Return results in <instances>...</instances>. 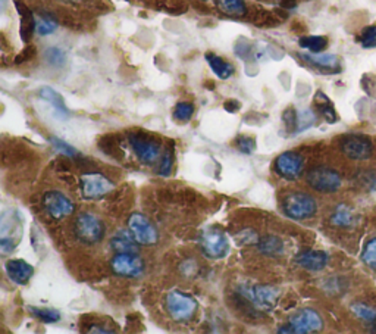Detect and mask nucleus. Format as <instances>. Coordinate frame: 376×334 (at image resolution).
<instances>
[{
	"mask_svg": "<svg viewBox=\"0 0 376 334\" xmlns=\"http://www.w3.org/2000/svg\"><path fill=\"white\" fill-rule=\"evenodd\" d=\"M282 211L291 219H307L318 211V203L313 197L303 192L288 193L282 201Z\"/></svg>",
	"mask_w": 376,
	"mask_h": 334,
	"instance_id": "obj_1",
	"label": "nucleus"
},
{
	"mask_svg": "<svg viewBox=\"0 0 376 334\" xmlns=\"http://www.w3.org/2000/svg\"><path fill=\"white\" fill-rule=\"evenodd\" d=\"M165 306L172 319L178 321V323H185V321H190L194 317L197 311V301L191 294L172 290L166 294Z\"/></svg>",
	"mask_w": 376,
	"mask_h": 334,
	"instance_id": "obj_2",
	"label": "nucleus"
},
{
	"mask_svg": "<svg viewBox=\"0 0 376 334\" xmlns=\"http://www.w3.org/2000/svg\"><path fill=\"white\" fill-rule=\"evenodd\" d=\"M106 227L103 221L93 214H80L75 219L74 233L77 239L85 244H96L102 242Z\"/></svg>",
	"mask_w": 376,
	"mask_h": 334,
	"instance_id": "obj_3",
	"label": "nucleus"
},
{
	"mask_svg": "<svg viewBox=\"0 0 376 334\" xmlns=\"http://www.w3.org/2000/svg\"><path fill=\"white\" fill-rule=\"evenodd\" d=\"M323 328V319L318 311L311 308L300 309L288 319V324L280 328V333H313Z\"/></svg>",
	"mask_w": 376,
	"mask_h": 334,
	"instance_id": "obj_4",
	"label": "nucleus"
},
{
	"mask_svg": "<svg viewBox=\"0 0 376 334\" xmlns=\"http://www.w3.org/2000/svg\"><path fill=\"white\" fill-rule=\"evenodd\" d=\"M306 180L313 190L321 193H334L341 187L340 174L327 167H318L310 169L307 172Z\"/></svg>",
	"mask_w": 376,
	"mask_h": 334,
	"instance_id": "obj_5",
	"label": "nucleus"
},
{
	"mask_svg": "<svg viewBox=\"0 0 376 334\" xmlns=\"http://www.w3.org/2000/svg\"><path fill=\"white\" fill-rule=\"evenodd\" d=\"M240 294L262 311H271L277 305L280 292L277 287L268 286V284H256V286H243L240 289Z\"/></svg>",
	"mask_w": 376,
	"mask_h": 334,
	"instance_id": "obj_6",
	"label": "nucleus"
},
{
	"mask_svg": "<svg viewBox=\"0 0 376 334\" xmlns=\"http://www.w3.org/2000/svg\"><path fill=\"white\" fill-rule=\"evenodd\" d=\"M128 230L139 244L153 246L159 240V233L146 215L135 212L128 219Z\"/></svg>",
	"mask_w": 376,
	"mask_h": 334,
	"instance_id": "obj_7",
	"label": "nucleus"
},
{
	"mask_svg": "<svg viewBox=\"0 0 376 334\" xmlns=\"http://www.w3.org/2000/svg\"><path fill=\"white\" fill-rule=\"evenodd\" d=\"M114 189V183L100 172H87L81 177V193L84 199H99Z\"/></svg>",
	"mask_w": 376,
	"mask_h": 334,
	"instance_id": "obj_8",
	"label": "nucleus"
},
{
	"mask_svg": "<svg viewBox=\"0 0 376 334\" xmlns=\"http://www.w3.org/2000/svg\"><path fill=\"white\" fill-rule=\"evenodd\" d=\"M203 253L210 259H221L228 253L230 243L225 234L219 230H207L200 237Z\"/></svg>",
	"mask_w": 376,
	"mask_h": 334,
	"instance_id": "obj_9",
	"label": "nucleus"
},
{
	"mask_svg": "<svg viewBox=\"0 0 376 334\" xmlns=\"http://www.w3.org/2000/svg\"><path fill=\"white\" fill-rule=\"evenodd\" d=\"M305 159L297 152H284L275 160V172L285 180H297L302 176Z\"/></svg>",
	"mask_w": 376,
	"mask_h": 334,
	"instance_id": "obj_10",
	"label": "nucleus"
},
{
	"mask_svg": "<svg viewBox=\"0 0 376 334\" xmlns=\"http://www.w3.org/2000/svg\"><path fill=\"white\" fill-rule=\"evenodd\" d=\"M130 143L137 158L144 164L155 162L160 155V143L153 137H147V135L137 133L130 135Z\"/></svg>",
	"mask_w": 376,
	"mask_h": 334,
	"instance_id": "obj_11",
	"label": "nucleus"
},
{
	"mask_svg": "<svg viewBox=\"0 0 376 334\" xmlns=\"http://www.w3.org/2000/svg\"><path fill=\"white\" fill-rule=\"evenodd\" d=\"M112 271L122 277H140L144 271L143 259L137 253H117L110 262Z\"/></svg>",
	"mask_w": 376,
	"mask_h": 334,
	"instance_id": "obj_12",
	"label": "nucleus"
},
{
	"mask_svg": "<svg viewBox=\"0 0 376 334\" xmlns=\"http://www.w3.org/2000/svg\"><path fill=\"white\" fill-rule=\"evenodd\" d=\"M43 205L46 212L55 218V219H62L65 217H69L75 211V205L71 202V199L60 193V192H47L43 197Z\"/></svg>",
	"mask_w": 376,
	"mask_h": 334,
	"instance_id": "obj_13",
	"label": "nucleus"
},
{
	"mask_svg": "<svg viewBox=\"0 0 376 334\" xmlns=\"http://www.w3.org/2000/svg\"><path fill=\"white\" fill-rule=\"evenodd\" d=\"M341 151L350 159L354 160L368 159L372 153V143L368 137H365V135L352 134L343 139Z\"/></svg>",
	"mask_w": 376,
	"mask_h": 334,
	"instance_id": "obj_14",
	"label": "nucleus"
},
{
	"mask_svg": "<svg viewBox=\"0 0 376 334\" xmlns=\"http://www.w3.org/2000/svg\"><path fill=\"white\" fill-rule=\"evenodd\" d=\"M5 269L8 277L14 283L19 284V286L27 284L34 276V268L28 262H25L24 259H9L5 264Z\"/></svg>",
	"mask_w": 376,
	"mask_h": 334,
	"instance_id": "obj_15",
	"label": "nucleus"
},
{
	"mask_svg": "<svg viewBox=\"0 0 376 334\" xmlns=\"http://www.w3.org/2000/svg\"><path fill=\"white\" fill-rule=\"evenodd\" d=\"M328 255L322 251H303L296 258V262L309 271H321L328 264Z\"/></svg>",
	"mask_w": 376,
	"mask_h": 334,
	"instance_id": "obj_16",
	"label": "nucleus"
},
{
	"mask_svg": "<svg viewBox=\"0 0 376 334\" xmlns=\"http://www.w3.org/2000/svg\"><path fill=\"white\" fill-rule=\"evenodd\" d=\"M305 62H307L309 65L315 67L323 72H338L341 69L340 67V60L335 55H322V53H303L300 55Z\"/></svg>",
	"mask_w": 376,
	"mask_h": 334,
	"instance_id": "obj_17",
	"label": "nucleus"
},
{
	"mask_svg": "<svg viewBox=\"0 0 376 334\" xmlns=\"http://www.w3.org/2000/svg\"><path fill=\"white\" fill-rule=\"evenodd\" d=\"M39 96L44 102H47L50 106H52L53 112L58 118L67 119L69 117V110L64 102V99H62V96L58 92H55L52 87H42L39 92Z\"/></svg>",
	"mask_w": 376,
	"mask_h": 334,
	"instance_id": "obj_18",
	"label": "nucleus"
},
{
	"mask_svg": "<svg viewBox=\"0 0 376 334\" xmlns=\"http://www.w3.org/2000/svg\"><path fill=\"white\" fill-rule=\"evenodd\" d=\"M110 246L117 253H137L139 243L133 237L131 231H119L117 236L110 240Z\"/></svg>",
	"mask_w": 376,
	"mask_h": 334,
	"instance_id": "obj_19",
	"label": "nucleus"
},
{
	"mask_svg": "<svg viewBox=\"0 0 376 334\" xmlns=\"http://www.w3.org/2000/svg\"><path fill=\"white\" fill-rule=\"evenodd\" d=\"M206 60H207L209 67L212 68V71L215 72L221 80H227L234 74V68H232V65L230 64V62L219 58L215 53H207Z\"/></svg>",
	"mask_w": 376,
	"mask_h": 334,
	"instance_id": "obj_20",
	"label": "nucleus"
},
{
	"mask_svg": "<svg viewBox=\"0 0 376 334\" xmlns=\"http://www.w3.org/2000/svg\"><path fill=\"white\" fill-rule=\"evenodd\" d=\"M257 249L268 256H278L284 252V243L277 236H265L257 240Z\"/></svg>",
	"mask_w": 376,
	"mask_h": 334,
	"instance_id": "obj_21",
	"label": "nucleus"
},
{
	"mask_svg": "<svg viewBox=\"0 0 376 334\" xmlns=\"http://www.w3.org/2000/svg\"><path fill=\"white\" fill-rule=\"evenodd\" d=\"M216 8L225 15L243 17L247 12L244 0H215Z\"/></svg>",
	"mask_w": 376,
	"mask_h": 334,
	"instance_id": "obj_22",
	"label": "nucleus"
},
{
	"mask_svg": "<svg viewBox=\"0 0 376 334\" xmlns=\"http://www.w3.org/2000/svg\"><path fill=\"white\" fill-rule=\"evenodd\" d=\"M315 103H316V108H318L319 112L323 115V118L327 119L330 124H334V122L338 121V117H336V112H335L332 102L322 92L316 93Z\"/></svg>",
	"mask_w": 376,
	"mask_h": 334,
	"instance_id": "obj_23",
	"label": "nucleus"
},
{
	"mask_svg": "<svg viewBox=\"0 0 376 334\" xmlns=\"http://www.w3.org/2000/svg\"><path fill=\"white\" fill-rule=\"evenodd\" d=\"M300 46L307 49L311 53H321L328 46V39L323 35H306L300 39Z\"/></svg>",
	"mask_w": 376,
	"mask_h": 334,
	"instance_id": "obj_24",
	"label": "nucleus"
},
{
	"mask_svg": "<svg viewBox=\"0 0 376 334\" xmlns=\"http://www.w3.org/2000/svg\"><path fill=\"white\" fill-rule=\"evenodd\" d=\"M331 222L336 227H352L354 224V215L352 212V209H348L344 205H340L334 211Z\"/></svg>",
	"mask_w": 376,
	"mask_h": 334,
	"instance_id": "obj_25",
	"label": "nucleus"
},
{
	"mask_svg": "<svg viewBox=\"0 0 376 334\" xmlns=\"http://www.w3.org/2000/svg\"><path fill=\"white\" fill-rule=\"evenodd\" d=\"M34 28H35V33L39 35L52 34L58 28V21L55 19V17H52L50 14H40L39 17L35 18Z\"/></svg>",
	"mask_w": 376,
	"mask_h": 334,
	"instance_id": "obj_26",
	"label": "nucleus"
},
{
	"mask_svg": "<svg viewBox=\"0 0 376 334\" xmlns=\"http://www.w3.org/2000/svg\"><path fill=\"white\" fill-rule=\"evenodd\" d=\"M28 311L33 317L42 319L43 323H58L60 319V314L56 309L52 308H37V306H28Z\"/></svg>",
	"mask_w": 376,
	"mask_h": 334,
	"instance_id": "obj_27",
	"label": "nucleus"
},
{
	"mask_svg": "<svg viewBox=\"0 0 376 334\" xmlns=\"http://www.w3.org/2000/svg\"><path fill=\"white\" fill-rule=\"evenodd\" d=\"M352 311L354 312L356 317L360 319L366 321V323H376V309L373 306H369L366 303H354L352 306Z\"/></svg>",
	"mask_w": 376,
	"mask_h": 334,
	"instance_id": "obj_28",
	"label": "nucleus"
},
{
	"mask_svg": "<svg viewBox=\"0 0 376 334\" xmlns=\"http://www.w3.org/2000/svg\"><path fill=\"white\" fill-rule=\"evenodd\" d=\"M316 121V115L311 112L310 109H305L297 112V126H296V133L305 131L306 128L311 127Z\"/></svg>",
	"mask_w": 376,
	"mask_h": 334,
	"instance_id": "obj_29",
	"label": "nucleus"
},
{
	"mask_svg": "<svg viewBox=\"0 0 376 334\" xmlns=\"http://www.w3.org/2000/svg\"><path fill=\"white\" fill-rule=\"evenodd\" d=\"M361 259L369 268L376 271V237L370 239L361 253Z\"/></svg>",
	"mask_w": 376,
	"mask_h": 334,
	"instance_id": "obj_30",
	"label": "nucleus"
},
{
	"mask_svg": "<svg viewBox=\"0 0 376 334\" xmlns=\"http://www.w3.org/2000/svg\"><path fill=\"white\" fill-rule=\"evenodd\" d=\"M50 144L53 146V149L62 155L69 156V158H75L78 156V152L75 147H72L69 143H67L65 140L58 139V137H50Z\"/></svg>",
	"mask_w": 376,
	"mask_h": 334,
	"instance_id": "obj_31",
	"label": "nucleus"
},
{
	"mask_svg": "<svg viewBox=\"0 0 376 334\" xmlns=\"http://www.w3.org/2000/svg\"><path fill=\"white\" fill-rule=\"evenodd\" d=\"M193 114H194V106L193 103H188V102H180L173 109L175 119L182 121V122L190 121Z\"/></svg>",
	"mask_w": 376,
	"mask_h": 334,
	"instance_id": "obj_32",
	"label": "nucleus"
},
{
	"mask_svg": "<svg viewBox=\"0 0 376 334\" xmlns=\"http://www.w3.org/2000/svg\"><path fill=\"white\" fill-rule=\"evenodd\" d=\"M359 42L365 49L376 47V26H369L363 30L359 37Z\"/></svg>",
	"mask_w": 376,
	"mask_h": 334,
	"instance_id": "obj_33",
	"label": "nucleus"
},
{
	"mask_svg": "<svg viewBox=\"0 0 376 334\" xmlns=\"http://www.w3.org/2000/svg\"><path fill=\"white\" fill-rule=\"evenodd\" d=\"M65 53L60 51L59 47H50L49 51H46V60L49 62L50 65L53 67H62L65 64Z\"/></svg>",
	"mask_w": 376,
	"mask_h": 334,
	"instance_id": "obj_34",
	"label": "nucleus"
},
{
	"mask_svg": "<svg viewBox=\"0 0 376 334\" xmlns=\"http://www.w3.org/2000/svg\"><path fill=\"white\" fill-rule=\"evenodd\" d=\"M237 147L240 149V152L250 155L256 151V142L252 137H247V135H240L237 139Z\"/></svg>",
	"mask_w": 376,
	"mask_h": 334,
	"instance_id": "obj_35",
	"label": "nucleus"
},
{
	"mask_svg": "<svg viewBox=\"0 0 376 334\" xmlns=\"http://www.w3.org/2000/svg\"><path fill=\"white\" fill-rule=\"evenodd\" d=\"M173 167V152L172 151H166L164 159H162L160 167H159V174L160 176H169L171 171Z\"/></svg>",
	"mask_w": 376,
	"mask_h": 334,
	"instance_id": "obj_36",
	"label": "nucleus"
},
{
	"mask_svg": "<svg viewBox=\"0 0 376 334\" xmlns=\"http://www.w3.org/2000/svg\"><path fill=\"white\" fill-rule=\"evenodd\" d=\"M62 2H77V0H62Z\"/></svg>",
	"mask_w": 376,
	"mask_h": 334,
	"instance_id": "obj_37",
	"label": "nucleus"
}]
</instances>
